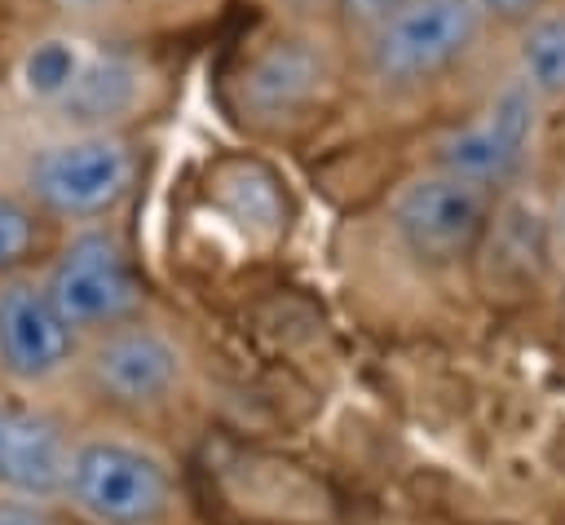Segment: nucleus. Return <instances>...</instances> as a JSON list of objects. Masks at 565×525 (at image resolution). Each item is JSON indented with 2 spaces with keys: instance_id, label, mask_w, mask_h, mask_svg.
Listing matches in <instances>:
<instances>
[{
  "instance_id": "obj_1",
  "label": "nucleus",
  "mask_w": 565,
  "mask_h": 525,
  "mask_svg": "<svg viewBox=\"0 0 565 525\" xmlns=\"http://www.w3.org/2000/svg\"><path fill=\"white\" fill-rule=\"evenodd\" d=\"M66 490L102 525H150L168 507V476L159 459L119 441H88L71 454Z\"/></svg>"
},
{
  "instance_id": "obj_2",
  "label": "nucleus",
  "mask_w": 565,
  "mask_h": 525,
  "mask_svg": "<svg viewBox=\"0 0 565 525\" xmlns=\"http://www.w3.org/2000/svg\"><path fill=\"white\" fill-rule=\"evenodd\" d=\"M477 0H406L375 35V71L388 79H428L477 40Z\"/></svg>"
},
{
  "instance_id": "obj_3",
  "label": "nucleus",
  "mask_w": 565,
  "mask_h": 525,
  "mask_svg": "<svg viewBox=\"0 0 565 525\" xmlns=\"http://www.w3.org/2000/svg\"><path fill=\"white\" fill-rule=\"evenodd\" d=\"M393 225L415 256L450 260L468 251L486 225V185H472L450 172L415 176L393 199Z\"/></svg>"
},
{
  "instance_id": "obj_4",
  "label": "nucleus",
  "mask_w": 565,
  "mask_h": 525,
  "mask_svg": "<svg viewBox=\"0 0 565 525\" xmlns=\"http://www.w3.org/2000/svg\"><path fill=\"white\" fill-rule=\"evenodd\" d=\"M132 181V154L115 137H79L49 146L31 163V190L62 216L106 212Z\"/></svg>"
},
{
  "instance_id": "obj_5",
  "label": "nucleus",
  "mask_w": 565,
  "mask_h": 525,
  "mask_svg": "<svg viewBox=\"0 0 565 525\" xmlns=\"http://www.w3.org/2000/svg\"><path fill=\"white\" fill-rule=\"evenodd\" d=\"M49 300L66 318V326H102L119 322L137 309L141 291L124 260V251L106 234H79L49 274Z\"/></svg>"
},
{
  "instance_id": "obj_6",
  "label": "nucleus",
  "mask_w": 565,
  "mask_h": 525,
  "mask_svg": "<svg viewBox=\"0 0 565 525\" xmlns=\"http://www.w3.org/2000/svg\"><path fill=\"white\" fill-rule=\"evenodd\" d=\"M534 88L525 79H512L499 88V97L486 106V115L459 132H450L441 146H437V159H441V172L450 176H463L472 185H490L499 176H508L530 137H534Z\"/></svg>"
},
{
  "instance_id": "obj_7",
  "label": "nucleus",
  "mask_w": 565,
  "mask_h": 525,
  "mask_svg": "<svg viewBox=\"0 0 565 525\" xmlns=\"http://www.w3.org/2000/svg\"><path fill=\"white\" fill-rule=\"evenodd\" d=\"M71 357V326L44 287L9 282L0 291V362L18 379H49Z\"/></svg>"
},
{
  "instance_id": "obj_8",
  "label": "nucleus",
  "mask_w": 565,
  "mask_h": 525,
  "mask_svg": "<svg viewBox=\"0 0 565 525\" xmlns=\"http://www.w3.org/2000/svg\"><path fill=\"white\" fill-rule=\"evenodd\" d=\"M71 481V450L44 415L0 401V485L26 499H53Z\"/></svg>"
},
{
  "instance_id": "obj_9",
  "label": "nucleus",
  "mask_w": 565,
  "mask_h": 525,
  "mask_svg": "<svg viewBox=\"0 0 565 525\" xmlns=\"http://www.w3.org/2000/svg\"><path fill=\"white\" fill-rule=\"evenodd\" d=\"M93 375L115 401H154L181 375V353L159 331H115L93 353Z\"/></svg>"
},
{
  "instance_id": "obj_10",
  "label": "nucleus",
  "mask_w": 565,
  "mask_h": 525,
  "mask_svg": "<svg viewBox=\"0 0 565 525\" xmlns=\"http://www.w3.org/2000/svg\"><path fill=\"white\" fill-rule=\"evenodd\" d=\"M322 79H327L322 53H313L305 40H278L247 66L243 97L256 115H291L322 88Z\"/></svg>"
},
{
  "instance_id": "obj_11",
  "label": "nucleus",
  "mask_w": 565,
  "mask_h": 525,
  "mask_svg": "<svg viewBox=\"0 0 565 525\" xmlns=\"http://www.w3.org/2000/svg\"><path fill=\"white\" fill-rule=\"evenodd\" d=\"M137 93H141L137 62L106 53V57L84 62V71L71 84V93L62 97V106H66V119H75V124H106V119H119L137 101Z\"/></svg>"
},
{
  "instance_id": "obj_12",
  "label": "nucleus",
  "mask_w": 565,
  "mask_h": 525,
  "mask_svg": "<svg viewBox=\"0 0 565 525\" xmlns=\"http://www.w3.org/2000/svg\"><path fill=\"white\" fill-rule=\"evenodd\" d=\"M525 84L543 97L565 93V13H543L521 40Z\"/></svg>"
},
{
  "instance_id": "obj_13",
  "label": "nucleus",
  "mask_w": 565,
  "mask_h": 525,
  "mask_svg": "<svg viewBox=\"0 0 565 525\" xmlns=\"http://www.w3.org/2000/svg\"><path fill=\"white\" fill-rule=\"evenodd\" d=\"M84 53H79V44L75 40H40L26 57H22V88L31 93V97H66L71 93V84L79 79V71H84Z\"/></svg>"
},
{
  "instance_id": "obj_14",
  "label": "nucleus",
  "mask_w": 565,
  "mask_h": 525,
  "mask_svg": "<svg viewBox=\"0 0 565 525\" xmlns=\"http://www.w3.org/2000/svg\"><path fill=\"white\" fill-rule=\"evenodd\" d=\"M35 243V221L22 203L13 199H0V269L18 265Z\"/></svg>"
},
{
  "instance_id": "obj_15",
  "label": "nucleus",
  "mask_w": 565,
  "mask_h": 525,
  "mask_svg": "<svg viewBox=\"0 0 565 525\" xmlns=\"http://www.w3.org/2000/svg\"><path fill=\"white\" fill-rule=\"evenodd\" d=\"M402 4H406V0H340V9H344L349 18H380V22H388Z\"/></svg>"
},
{
  "instance_id": "obj_16",
  "label": "nucleus",
  "mask_w": 565,
  "mask_h": 525,
  "mask_svg": "<svg viewBox=\"0 0 565 525\" xmlns=\"http://www.w3.org/2000/svg\"><path fill=\"white\" fill-rule=\"evenodd\" d=\"M0 525H53V521L35 503H0Z\"/></svg>"
},
{
  "instance_id": "obj_17",
  "label": "nucleus",
  "mask_w": 565,
  "mask_h": 525,
  "mask_svg": "<svg viewBox=\"0 0 565 525\" xmlns=\"http://www.w3.org/2000/svg\"><path fill=\"white\" fill-rule=\"evenodd\" d=\"M481 13H499V18H521L530 9H539V0H477Z\"/></svg>"
},
{
  "instance_id": "obj_18",
  "label": "nucleus",
  "mask_w": 565,
  "mask_h": 525,
  "mask_svg": "<svg viewBox=\"0 0 565 525\" xmlns=\"http://www.w3.org/2000/svg\"><path fill=\"white\" fill-rule=\"evenodd\" d=\"M556 238L565 243V203H561V216H556Z\"/></svg>"
},
{
  "instance_id": "obj_19",
  "label": "nucleus",
  "mask_w": 565,
  "mask_h": 525,
  "mask_svg": "<svg viewBox=\"0 0 565 525\" xmlns=\"http://www.w3.org/2000/svg\"><path fill=\"white\" fill-rule=\"evenodd\" d=\"M66 4H97V0H66Z\"/></svg>"
}]
</instances>
